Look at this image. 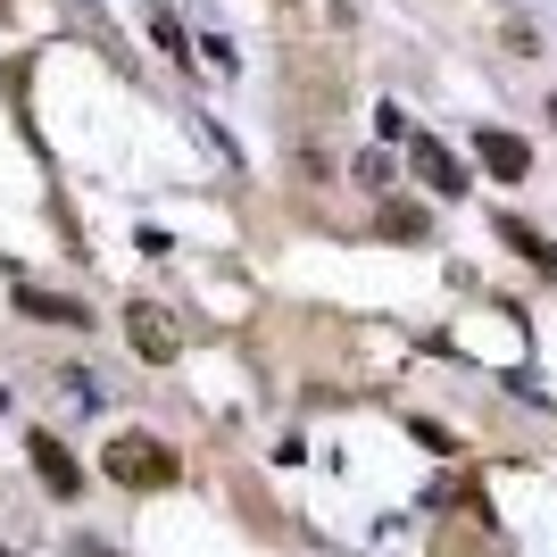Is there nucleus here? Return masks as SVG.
I'll list each match as a JSON object with an SVG mask.
<instances>
[{"label":"nucleus","mask_w":557,"mask_h":557,"mask_svg":"<svg viewBox=\"0 0 557 557\" xmlns=\"http://www.w3.org/2000/svg\"><path fill=\"white\" fill-rule=\"evenodd\" d=\"M100 474H109L116 491H166L175 474H184V458L166 442H150V433H116L109 449H100Z\"/></svg>","instance_id":"1"},{"label":"nucleus","mask_w":557,"mask_h":557,"mask_svg":"<svg viewBox=\"0 0 557 557\" xmlns=\"http://www.w3.org/2000/svg\"><path fill=\"white\" fill-rule=\"evenodd\" d=\"M499 242H508V250H524V258L541 267V275H557V242H541V233L524 225V216H508V209H499Z\"/></svg>","instance_id":"7"},{"label":"nucleus","mask_w":557,"mask_h":557,"mask_svg":"<svg viewBox=\"0 0 557 557\" xmlns=\"http://www.w3.org/2000/svg\"><path fill=\"white\" fill-rule=\"evenodd\" d=\"M34 474H42V491H59V499H75V491H84V466L67 458V442H59V433H34Z\"/></svg>","instance_id":"4"},{"label":"nucleus","mask_w":557,"mask_h":557,"mask_svg":"<svg viewBox=\"0 0 557 557\" xmlns=\"http://www.w3.org/2000/svg\"><path fill=\"white\" fill-rule=\"evenodd\" d=\"M17 308H25V317H42V325H67V333L92 325V308H84V300H59V292H42V283H17Z\"/></svg>","instance_id":"6"},{"label":"nucleus","mask_w":557,"mask_h":557,"mask_svg":"<svg viewBox=\"0 0 557 557\" xmlns=\"http://www.w3.org/2000/svg\"><path fill=\"white\" fill-rule=\"evenodd\" d=\"M408 159H417L424 191H442V200H466V159L442 150V141H408Z\"/></svg>","instance_id":"3"},{"label":"nucleus","mask_w":557,"mask_h":557,"mask_svg":"<svg viewBox=\"0 0 557 557\" xmlns=\"http://www.w3.org/2000/svg\"><path fill=\"white\" fill-rule=\"evenodd\" d=\"M474 159H483L491 175H499V184H524V166H533V150H524L516 134H499V125H491V134H474Z\"/></svg>","instance_id":"5"},{"label":"nucleus","mask_w":557,"mask_h":557,"mask_svg":"<svg viewBox=\"0 0 557 557\" xmlns=\"http://www.w3.org/2000/svg\"><path fill=\"white\" fill-rule=\"evenodd\" d=\"M125 342H134V358L166 367V358L184 349V325H175V317H166L159 300H134V308H125Z\"/></svg>","instance_id":"2"},{"label":"nucleus","mask_w":557,"mask_h":557,"mask_svg":"<svg viewBox=\"0 0 557 557\" xmlns=\"http://www.w3.org/2000/svg\"><path fill=\"white\" fill-rule=\"evenodd\" d=\"M383 233H392V242H424V209H408V200H383Z\"/></svg>","instance_id":"8"},{"label":"nucleus","mask_w":557,"mask_h":557,"mask_svg":"<svg viewBox=\"0 0 557 557\" xmlns=\"http://www.w3.org/2000/svg\"><path fill=\"white\" fill-rule=\"evenodd\" d=\"M150 34H159V42H166V50H175V59L191 67V34L175 25V9H150Z\"/></svg>","instance_id":"9"},{"label":"nucleus","mask_w":557,"mask_h":557,"mask_svg":"<svg viewBox=\"0 0 557 557\" xmlns=\"http://www.w3.org/2000/svg\"><path fill=\"white\" fill-rule=\"evenodd\" d=\"M0 557H9V549H0Z\"/></svg>","instance_id":"10"}]
</instances>
